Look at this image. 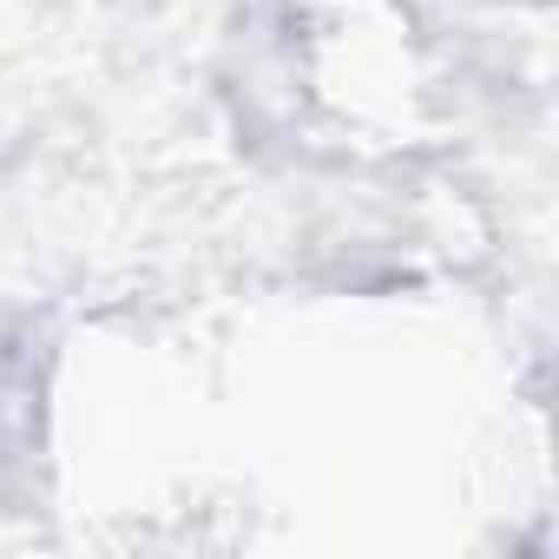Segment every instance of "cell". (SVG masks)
<instances>
[{"instance_id":"cell-1","label":"cell","mask_w":559,"mask_h":559,"mask_svg":"<svg viewBox=\"0 0 559 559\" xmlns=\"http://www.w3.org/2000/svg\"><path fill=\"white\" fill-rule=\"evenodd\" d=\"M297 86L349 139H408L428 112V53L402 0H310Z\"/></svg>"}]
</instances>
